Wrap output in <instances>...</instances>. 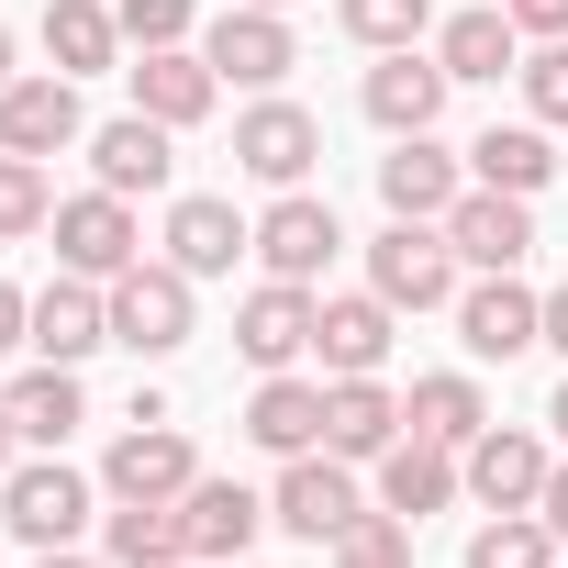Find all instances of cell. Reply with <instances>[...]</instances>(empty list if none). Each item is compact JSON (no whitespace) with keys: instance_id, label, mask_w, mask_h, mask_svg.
<instances>
[{"instance_id":"6da1fadb","label":"cell","mask_w":568,"mask_h":568,"mask_svg":"<svg viewBox=\"0 0 568 568\" xmlns=\"http://www.w3.org/2000/svg\"><path fill=\"white\" fill-rule=\"evenodd\" d=\"M368 291H379L390 313H446V302H457V245H446V223H390V234L368 245Z\"/></svg>"},{"instance_id":"7a4b0ae2","label":"cell","mask_w":568,"mask_h":568,"mask_svg":"<svg viewBox=\"0 0 568 568\" xmlns=\"http://www.w3.org/2000/svg\"><path fill=\"white\" fill-rule=\"evenodd\" d=\"M112 346H134V357H179L190 346V267L179 256H134L123 278H112Z\"/></svg>"},{"instance_id":"3957f363","label":"cell","mask_w":568,"mask_h":568,"mask_svg":"<svg viewBox=\"0 0 568 568\" xmlns=\"http://www.w3.org/2000/svg\"><path fill=\"white\" fill-rule=\"evenodd\" d=\"M190 479H201V457H190V435L168 413H134V435H112V457H101L112 501H179Z\"/></svg>"},{"instance_id":"277c9868","label":"cell","mask_w":568,"mask_h":568,"mask_svg":"<svg viewBox=\"0 0 568 568\" xmlns=\"http://www.w3.org/2000/svg\"><path fill=\"white\" fill-rule=\"evenodd\" d=\"M0 524H12L34 557H45V546H79V524H90V479H79L68 457L12 468V479H0Z\"/></svg>"},{"instance_id":"5b68a950","label":"cell","mask_w":568,"mask_h":568,"mask_svg":"<svg viewBox=\"0 0 568 568\" xmlns=\"http://www.w3.org/2000/svg\"><path fill=\"white\" fill-rule=\"evenodd\" d=\"M335 245H346V223H335V201H313V190H278L267 212H256V256H267V278H313L335 267Z\"/></svg>"},{"instance_id":"8992f818","label":"cell","mask_w":568,"mask_h":568,"mask_svg":"<svg viewBox=\"0 0 568 568\" xmlns=\"http://www.w3.org/2000/svg\"><path fill=\"white\" fill-rule=\"evenodd\" d=\"M313 156H324V123H313L302 101H278V90L234 123V168H245V179H267V190H302V179H313Z\"/></svg>"},{"instance_id":"52a82bcc","label":"cell","mask_w":568,"mask_h":568,"mask_svg":"<svg viewBox=\"0 0 568 568\" xmlns=\"http://www.w3.org/2000/svg\"><path fill=\"white\" fill-rule=\"evenodd\" d=\"M457 335H468V357H524V346H546V291H524L513 267H490V278L457 291Z\"/></svg>"},{"instance_id":"ba28073f","label":"cell","mask_w":568,"mask_h":568,"mask_svg":"<svg viewBox=\"0 0 568 568\" xmlns=\"http://www.w3.org/2000/svg\"><path fill=\"white\" fill-rule=\"evenodd\" d=\"M57 256H68L79 278H123V267L145 256L134 201H123V190H79V201H57Z\"/></svg>"},{"instance_id":"9c48e42d","label":"cell","mask_w":568,"mask_h":568,"mask_svg":"<svg viewBox=\"0 0 568 568\" xmlns=\"http://www.w3.org/2000/svg\"><path fill=\"white\" fill-rule=\"evenodd\" d=\"M201 57H212V79H234V90H278V79L302 68L291 23H278V12H256V0H234V12L201 34Z\"/></svg>"},{"instance_id":"30bf717a","label":"cell","mask_w":568,"mask_h":568,"mask_svg":"<svg viewBox=\"0 0 568 568\" xmlns=\"http://www.w3.org/2000/svg\"><path fill=\"white\" fill-rule=\"evenodd\" d=\"M357 513H368V501H357V479H346L335 446H324V457H291V468H278V501H267V524H291V535H313V546H335Z\"/></svg>"},{"instance_id":"8fae6325","label":"cell","mask_w":568,"mask_h":568,"mask_svg":"<svg viewBox=\"0 0 568 568\" xmlns=\"http://www.w3.org/2000/svg\"><path fill=\"white\" fill-rule=\"evenodd\" d=\"M446 245H457V267H524L535 256V212H524V190H457V212H446Z\"/></svg>"},{"instance_id":"7c38bea8","label":"cell","mask_w":568,"mask_h":568,"mask_svg":"<svg viewBox=\"0 0 568 568\" xmlns=\"http://www.w3.org/2000/svg\"><path fill=\"white\" fill-rule=\"evenodd\" d=\"M90 346H112V278H45L34 291V357H57V368H79Z\"/></svg>"},{"instance_id":"4fadbf2b","label":"cell","mask_w":568,"mask_h":568,"mask_svg":"<svg viewBox=\"0 0 568 568\" xmlns=\"http://www.w3.org/2000/svg\"><path fill=\"white\" fill-rule=\"evenodd\" d=\"M446 90H457V79H446L424 45H390V57L368 68V90H357V101H368V123H379V134H435Z\"/></svg>"},{"instance_id":"5bb4252c","label":"cell","mask_w":568,"mask_h":568,"mask_svg":"<svg viewBox=\"0 0 568 568\" xmlns=\"http://www.w3.org/2000/svg\"><path fill=\"white\" fill-rule=\"evenodd\" d=\"M457 156L435 145V134H390V156H379V201H390V223H446L457 212Z\"/></svg>"},{"instance_id":"9a60e30c","label":"cell","mask_w":568,"mask_h":568,"mask_svg":"<svg viewBox=\"0 0 568 568\" xmlns=\"http://www.w3.org/2000/svg\"><path fill=\"white\" fill-rule=\"evenodd\" d=\"M546 468H557V457H546L524 424H479V435H468V490H479L490 513H535V501H546Z\"/></svg>"},{"instance_id":"2e32d148","label":"cell","mask_w":568,"mask_h":568,"mask_svg":"<svg viewBox=\"0 0 568 568\" xmlns=\"http://www.w3.org/2000/svg\"><path fill=\"white\" fill-rule=\"evenodd\" d=\"M90 123H79V79H12V90H0V145H12V156H57V145H79Z\"/></svg>"},{"instance_id":"e0dca14e","label":"cell","mask_w":568,"mask_h":568,"mask_svg":"<svg viewBox=\"0 0 568 568\" xmlns=\"http://www.w3.org/2000/svg\"><path fill=\"white\" fill-rule=\"evenodd\" d=\"M313 324H324V302L302 291V278H267V291H245V313H234V346H245L256 368H291V357L313 346Z\"/></svg>"},{"instance_id":"ac0fdd59","label":"cell","mask_w":568,"mask_h":568,"mask_svg":"<svg viewBox=\"0 0 568 568\" xmlns=\"http://www.w3.org/2000/svg\"><path fill=\"white\" fill-rule=\"evenodd\" d=\"M123 79H134V112H145V123H168V134H179V123H201V112L223 101V79H212V57H201V45H156V57H145V68H123Z\"/></svg>"},{"instance_id":"d6986e66","label":"cell","mask_w":568,"mask_h":568,"mask_svg":"<svg viewBox=\"0 0 568 568\" xmlns=\"http://www.w3.org/2000/svg\"><path fill=\"white\" fill-rule=\"evenodd\" d=\"M457 490H468V468H457V446H435V435H402V446L379 457V513H402V524L446 513Z\"/></svg>"},{"instance_id":"ffe728a7","label":"cell","mask_w":568,"mask_h":568,"mask_svg":"<svg viewBox=\"0 0 568 568\" xmlns=\"http://www.w3.org/2000/svg\"><path fill=\"white\" fill-rule=\"evenodd\" d=\"M313 357H324V379H379V357H390V302H379V291H346V302H324V324H313Z\"/></svg>"},{"instance_id":"44dd1931","label":"cell","mask_w":568,"mask_h":568,"mask_svg":"<svg viewBox=\"0 0 568 568\" xmlns=\"http://www.w3.org/2000/svg\"><path fill=\"white\" fill-rule=\"evenodd\" d=\"M179 513H190V557H223V568H234V557L256 546V524H267V501H256L245 479H190Z\"/></svg>"},{"instance_id":"7402d4cb","label":"cell","mask_w":568,"mask_h":568,"mask_svg":"<svg viewBox=\"0 0 568 568\" xmlns=\"http://www.w3.org/2000/svg\"><path fill=\"white\" fill-rule=\"evenodd\" d=\"M245 245H256V223H234V201H212V190H190V201L168 212V256H179L190 278H223Z\"/></svg>"},{"instance_id":"603a6c76","label":"cell","mask_w":568,"mask_h":568,"mask_svg":"<svg viewBox=\"0 0 568 568\" xmlns=\"http://www.w3.org/2000/svg\"><path fill=\"white\" fill-rule=\"evenodd\" d=\"M324 446L335 457H390L402 446V402L379 379H324Z\"/></svg>"},{"instance_id":"cb8c5ba5","label":"cell","mask_w":568,"mask_h":568,"mask_svg":"<svg viewBox=\"0 0 568 568\" xmlns=\"http://www.w3.org/2000/svg\"><path fill=\"white\" fill-rule=\"evenodd\" d=\"M245 435H256L267 457H313V446H324V390L291 379V368H267V390L245 402Z\"/></svg>"},{"instance_id":"d4e9b609","label":"cell","mask_w":568,"mask_h":568,"mask_svg":"<svg viewBox=\"0 0 568 568\" xmlns=\"http://www.w3.org/2000/svg\"><path fill=\"white\" fill-rule=\"evenodd\" d=\"M513 45H524V34H513L501 0H468L457 23H435V68H446V79H501V68H524Z\"/></svg>"},{"instance_id":"484cf974","label":"cell","mask_w":568,"mask_h":568,"mask_svg":"<svg viewBox=\"0 0 568 568\" xmlns=\"http://www.w3.org/2000/svg\"><path fill=\"white\" fill-rule=\"evenodd\" d=\"M0 402H12V435H23V446H68V435L90 424V402H79V368H57V357H45V368H23Z\"/></svg>"},{"instance_id":"4316f807","label":"cell","mask_w":568,"mask_h":568,"mask_svg":"<svg viewBox=\"0 0 568 568\" xmlns=\"http://www.w3.org/2000/svg\"><path fill=\"white\" fill-rule=\"evenodd\" d=\"M90 168H101V190H123V201H134V190H168V168H179V156H168V123L123 112V123H101V134H90Z\"/></svg>"},{"instance_id":"83f0119b","label":"cell","mask_w":568,"mask_h":568,"mask_svg":"<svg viewBox=\"0 0 568 568\" xmlns=\"http://www.w3.org/2000/svg\"><path fill=\"white\" fill-rule=\"evenodd\" d=\"M468 168H479V190H524V201H535L568 156H557V145H546V123L524 112V123H490V134L468 145Z\"/></svg>"},{"instance_id":"f1b7e54d","label":"cell","mask_w":568,"mask_h":568,"mask_svg":"<svg viewBox=\"0 0 568 568\" xmlns=\"http://www.w3.org/2000/svg\"><path fill=\"white\" fill-rule=\"evenodd\" d=\"M101 546H112V568H179L190 557V513L179 501H123L101 524Z\"/></svg>"},{"instance_id":"f546056e","label":"cell","mask_w":568,"mask_h":568,"mask_svg":"<svg viewBox=\"0 0 568 568\" xmlns=\"http://www.w3.org/2000/svg\"><path fill=\"white\" fill-rule=\"evenodd\" d=\"M402 424L468 457V435L490 424V402H479V379H457V368H435V379H413V402H402Z\"/></svg>"},{"instance_id":"4dcf8cb0","label":"cell","mask_w":568,"mask_h":568,"mask_svg":"<svg viewBox=\"0 0 568 568\" xmlns=\"http://www.w3.org/2000/svg\"><path fill=\"white\" fill-rule=\"evenodd\" d=\"M112 45H123V23L101 12V0H45V57H57V79L112 68Z\"/></svg>"},{"instance_id":"1f68e13d","label":"cell","mask_w":568,"mask_h":568,"mask_svg":"<svg viewBox=\"0 0 568 568\" xmlns=\"http://www.w3.org/2000/svg\"><path fill=\"white\" fill-rule=\"evenodd\" d=\"M468 568H557V524L546 513H490L468 535Z\"/></svg>"},{"instance_id":"d6a6232c","label":"cell","mask_w":568,"mask_h":568,"mask_svg":"<svg viewBox=\"0 0 568 568\" xmlns=\"http://www.w3.org/2000/svg\"><path fill=\"white\" fill-rule=\"evenodd\" d=\"M335 23L390 57V45H424V34H435V0H335Z\"/></svg>"},{"instance_id":"836d02e7","label":"cell","mask_w":568,"mask_h":568,"mask_svg":"<svg viewBox=\"0 0 568 568\" xmlns=\"http://www.w3.org/2000/svg\"><path fill=\"white\" fill-rule=\"evenodd\" d=\"M45 223H57L45 156H12V145H0V245H12V234H45Z\"/></svg>"},{"instance_id":"e575fe53","label":"cell","mask_w":568,"mask_h":568,"mask_svg":"<svg viewBox=\"0 0 568 568\" xmlns=\"http://www.w3.org/2000/svg\"><path fill=\"white\" fill-rule=\"evenodd\" d=\"M335 568H413V524L402 513H357L335 535Z\"/></svg>"},{"instance_id":"d590c367","label":"cell","mask_w":568,"mask_h":568,"mask_svg":"<svg viewBox=\"0 0 568 568\" xmlns=\"http://www.w3.org/2000/svg\"><path fill=\"white\" fill-rule=\"evenodd\" d=\"M112 23H123L134 57H156V45H190V0H123Z\"/></svg>"},{"instance_id":"8d00e7d4","label":"cell","mask_w":568,"mask_h":568,"mask_svg":"<svg viewBox=\"0 0 568 568\" xmlns=\"http://www.w3.org/2000/svg\"><path fill=\"white\" fill-rule=\"evenodd\" d=\"M524 112H535V123H568V34L524 57Z\"/></svg>"},{"instance_id":"74e56055","label":"cell","mask_w":568,"mask_h":568,"mask_svg":"<svg viewBox=\"0 0 568 568\" xmlns=\"http://www.w3.org/2000/svg\"><path fill=\"white\" fill-rule=\"evenodd\" d=\"M501 12H513V34H535V45L568 34V0H501Z\"/></svg>"},{"instance_id":"f35d334b","label":"cell","mask_w":568,"mask_h":568,"mask_svg":"<svg viewBox=\"0 0 568 568\" xmlns=\"http://www.w3.org/2000/svg\"><path fill=\"white\" fill-rule=\"evenodd\" d=\"M12 346H34V302L12 291V278H0V357H12Z\"/></svg>"},{"instance_id":"ab89813d","label":"cell","mask_w":568,"mask_h":568,"mask_svg":"<svg viewBox=\"0 0 568 568\" xmlns=\"http://www.w3.org/2000/svg\"><path fill=\"white\" fill-rule=\"evenodd\" d=\"M535 513H546V524H557V546H568V457L546 468V501H535Z\"/></svg>"},{"instance_id":"60d3db41","label":"cell","mask_w":568,"mask_h":568,"mask_svg":"<svg viewBox=\"0 0 568 568\" xmlns=\"http://www.w3.org/2000/svg\"><path fill=\"white\" fill-rule=\"evenodd\" d=\"M546 346L568 357V291H546Z\"/></svg>"},{"instance_id":"b9f144b4","label":"cell","mask_w":568,"mask_h":568,"mask_svg":"<svg viewBox=\"0 0 568 568\" xmlns=\"http://www.w3.org/2000/svg\"><path fill=\"white\" fill-rule=\"evenodd\" d=\"M34 568H101V557H79V546H45V557H34Z\"/></svg>"},{"instance_id":"7bdbcfd3","label":"cell","mask_w":568,"mask_h":568,"mask_svg":"<svg viewBox=\"0 0 568 568\" xmlns=\"http://www.w3.org/2000/svg\"><path fill=\"white\" fill-rule=\"evenodd\" d=\"M12 446H23V435H12V402H0V479H12Z\"/></svg>"},{"instance_id":"ee69618b","label":"cell","mask_w":568,"mask_h":568,"mask_svg":"<svg viewBox=\"0 0 568 568\" xmlns=\"http://www.w3.org/2000/svg\"><path fill=\"white\" fill-rule=\"evenodd\" d=\"M546 424H557V435H568V379H557V402H546Z\"/></svg>"},{"instance_id":"f6af8a7d","label":"cell","mask_w":568,"mask_h":568,"mask_svg":"<svg viewBox=\"0 0 568 568\" xmlns=\"http://www.w3.org/2000/svg\"><path fill=\"white\" fill-rule=\"evenodd\" d=\"M0 90H12V23H0Z\"/></svg>"},{"instance_id":"bcb514c9","label":"cell","mask_w":568,"mask_h":568,"mask_svg":"<svg viewBox=\"0 0 568 568\" xmlns=\"http://www.w3.org/2000/svg\"><path fill=\"white\" fill-rule=\"evenodd\" d=\"M256 12H291V0H256Z\"/></svg>"},{"instance_id":"7dc6e473","label":"cell","mask_w":568,"mask_h":568,"mask_svg":"<svg viewBox=\"0 0 568 568\" xmlns=\"http://www.w3.org/2000/svg\"><path fill=\"white\" fill-rule=\"evenodd\" d=\"M234 568H245V557H234Z\"/></svg>"},{"instance_id":"c3c4849f","label":"cell","mask_w":568,"mask_h":568,"mask_svg":"<svg viewBox=\"0 0 568 568\" xmlns=\"http://www.w3.org/2000/svg\"><path fill=\"white\" fill-rule=\"evenodd\" d=\"M179 568H190V557H179Z\"/></svg>"}]
</instances>
